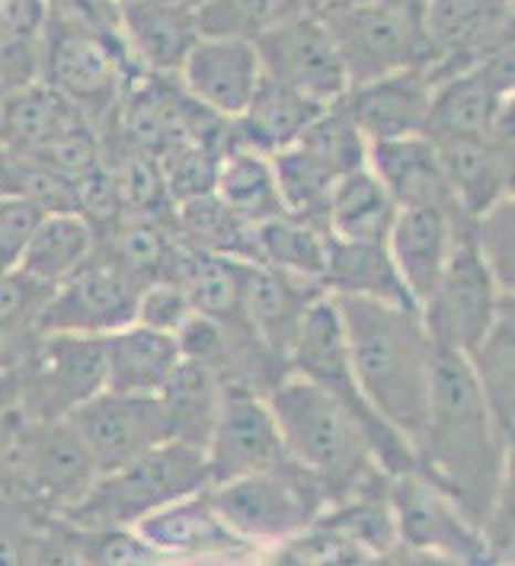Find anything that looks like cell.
<instances>
[{
  "mask_svg": "<svg viewBox=\"0 0 515 566\" xmlns=\"http://www.w3.org/2000/svg\"><path fill=\"white\" fill-rule=\"evenodd\" d=\"M157 400L164 407V417L170 426V439L182 446L202 448L209 442L218 403H221V381L206 365H196L189 358H180L167 385L157 390Z\"/></svg>",
  "mask_w": 515,
  "mask_h": 566,
  "instance_id": "cell-36",
  "label": "cell"
},
{
  "mask_svg": "<svg viewBox=\"0 0 515 566\" xmlns=\"http://www.w3.org/2000/svg\"><path fill=\"white\" fill-rule=\"evenodd\" d=\"M116 122L128 142L164 157L189 142H221L228 119L199 103L180 74L138 71L122 93Z\"/></svg>",
  "mask_w": 515,
  "mask_h": 566,
  "instance_id": "cell-12",
  "label": "cell"
},
{
  "mask_svg": "<svg viewBox=\"0 0 515 566\" xmlns=\"http://www.w3.org/2000/svg\"><path fill=\"white\" fill-rule=\"evenodd\" d=\"M429 96H432V84L425 71L410 67L388 77L353 84L336 103L362 132L365 142H391L407 135H423Z\"/></svg>",
  "mask_w": 515,
  "mask_h": 566,
  "instance_id": "cell-23",
  "label": "cell"
},
{
  "mask_svg": "<svg viewBox=\"0 0 515 566\" xmlns=\"http://www.w3.org/2000/svg\"><path fill=\"white\" fill-rule=\"evenodd\" d=\"M263 74L285 87L330 106L346 90L349 74L336 49L334 32L317 10H302L253 39Z\"/></svg>",
  "mask_w": 515,
  "mask_h": 566,
  "instance_id": "cell-14",
  "label": "cell"
},
{
  "mask_svg": "<svg viewBox=\"0 0 515 566\" xmlns=\"http://www.w3.org/2000/svg\"><path fill=\"white\" fill-rule=\"evenodd\" d=\"M395 218V199L368 170V164L336 179L330 211H327V234L339 240L388 243Z\"/></svg>",
  "mask_w": 515,
  "mask_h": 566,
  "instance_id": "cell-35",
  "label": "cell"
},
{
  "mask_svg": "<svg viewBox=\"0 0 515 566\" xmlns=\"http://www.w3.org/2000/svg\"><path fill=\"white\" fill-rule=\"evenodd\" d=\"M324 289L330 295H359V298L388 301L407 311H420L397 272L388 243L339 240L330 234Z\"/></svg>",
  "mask_w": 515,
  "mask_h": 566,
  "instance_id": "cell-32",
  "label": "cell"
},
{
  "mask_svg": "<svg viewBox=\"0 0 515 566\" xmlns=\"http://www.w3.org/2000/svg\"><path fill=\"white\" fill-rule=\"evenodd\" d=\"M138 292L119 269L93 253L59 282L39 314L42 333H84L103 336L135 321Z\"/></svg>",
  "mask_w": 515,
  "mask_h": 566,
  "instance_id": "cell-19",
  "label": "cell"
},
{
  "mask_svg": "<svg viewBox=\"0 0 515 566\" xmlns=\"http://www.w3.org/2000/svg\"><path fill=\"white\" fill-rule=\"evenodd\" d=\"M0 564H71L67 522L0 490Z\"/></svg>",
  "mask_w": 515,
  "mask_h": 566,
  "instance_id": "cell-40",
  "label": "cell"
},
{
  "mask_svg": "<svg viewBox=\"0 0 515 566\" xmlns=\"http://www.w3.org/2000/svg\"><path fill=\"white\" fill-rule=\"evenodd\" d=\"M311 3H314L317 13H327V10H336V7H349V3H356V0H311Z\"/></svg>",
  "mask_w": 515,
  "mask_h": 566,
  "instance_id": "cell-52",
  "label": "cell"
},
{
  "mask_svg": "<svg viewBox=\"0 0 515 566\" xmlns=\"http://www.w3.org/2000/svg\"><path fill=\"white\" fill-rule=\"evenodd\" d=\"M391 509L400 544L395 560L493 564L481 528H474L455 503L420 471L391 474Z\"/></svg>",
  "mask_w": 515,
  "mask_h": 566,
  "instance_id": "cell-10",
  "label": "cell"
},
{
  "mask_svg": "<svg viewBox=\"0 0 515 566\" xmlns=\"http://www.w3.org/2000/svg\"><path fill=\"white\" fill-rule=\"evenodd\" d=\"M320 295L324 289L314 282L288 279L263 263H243V317L282 358H288L311 301Z\"/></svg>",
  "mask_w": 515,
  "mask_h": 566,
  "instance_id": "cell-28",
  "label": "cell"
},
{
  "mask_svg": "<svg viewBox=\"0 0 515 566\" xmlns=\"http://www.w3.org/2000/svg\"><path fill=\"white\" fill-rule=\"evenodd\" d=\"M263 560L273 564H371L362 551L324 522L307 525L295 537L282 541Z\"/></svg>",
  "mask_w": 515,
  "mask_h": 566,
  "instance_id": "cell-48",
  "label": "cell"
},
{
  "mask_svg": "<svg viewBox=\"0 0 515 566\" xmlns=\"http://www.w3.org/2000/svg\"><path fill=\"white\" fill-rule=\"evenodd\" d=\"M515 52L503 49L484 61H474L455 74H445L432 84L425 138H458L486 135L506 109H513Z\"/></svg>",
  "mask_w": 515,
  "mask_h": 566,
  "instance_id": "cell-15",
  "label": "cell"
},
{
  "mask_svg": "<svg viewBox=\"0 0 515 566\" xmlns=\"http://www.w3.org/2000/svg\"><path fill=\"white\" fill-rule=\"evenodd\" d=\"M334 298L362 397L413 448L429 410L435 353L423 314L359 295Z\"/></svg>",
  "mask_w": 515,
  "mask_h": 566,
  "instance_id": "cell-2",
  "label": "cell"
},
{
  "mask_svg": "<svg viewBox=\"0 0 515 566\" xmlns=\"http://www.w3.org/2000/svg\"><path fill=\"white\" fill-rule=\"evenodd\" d=\"M174 234L182 247L256 263V224L224 206L214 192L180 202L174 209Z\"/></svg>",
  "mask_w": 515,
  "mask_h": 566,
  "instance_id": "cell-38",
  "label": "cell"
},
{
  "mask_svg": "<svg viewBox=\"0 0 515 566\" xmlns=\"http://www.w3.org/2000/svg\"><path fill=\"white\" fill-rule=\"evenodd\" d=\"M270 160H273L275 186H278V199H282L285 214H295L311 224L327 228V211H330L339 174H334L327 164H320L314 154H307L298 145L275 150L270 154Z\"/></svg>",
  "mask_w": 515,
  "mask_h": 566,
  "instance_id": "cell-42",
  "label": "cell"
},
{
  "mask_svg": "<svg viewBox=\"0 0 515 566\" xmlns=\"http://www.w3.org/2000/svg\"><path fill=\"white\" fill-rule=\"evenodd\" d=\"M93 224L77 211H45L23 247L17 269L32 282L55 289L93 250Z\"/></svg>",
  "mask_w": 515,
  "mask_h": 566,
  "instance_id": "cell-34",
  "label": "cell"
},
{
  "mask_svg": "<svg viewBox=\"0 0 515 566\" xmlns=\"http://www.w3.org/2000/svg\"><path fill=\"white\" fill-rule=\"evenodd\" d=\"M106 3H113V7H119V3H125V0H106Z\"/></svg>",
  "mask_w": 515,
  "mask_h": 566,
  "instance_id": "cell-55",
  "label": "cell"
},
{
  "mask_svg": "<svg viewBox=\"0 0 515 566\" xmlns=\"http://www.w3.org/2000/svg\"><path fill=\"white\" fill-rule=\"evenodd\" d=\"M266 403L273 410L285 454L320 480L327 503L349 493L371 468H381L359 419L330 390L288 371L266 394Z\"/></svg>",
  "mask_w": 515,
  "mask_h": 566,
  "instance_id": "cell-3",
  "label": "cell"
},
{
  "mask_svg": "<svg viewBox=\"0 0 515 566\" xmlns=\"http://www.w3.org/2000/svg\"><path fill=\"white\" fill-rule=\"evenodd\" d=\"M467 238L493 272L496 285L513 295L515 289V199L506 196L496 206L467 221Z\"/></svg>",
  "mask_w": 515,
  "mask_h": 566,
  "instance_id": "cell-46",
  "label": "cell"
},
{
  "mask_svg": "<svg viewBox=\"0 0 515 566\" xmlns=\"http://www.w3.org/2000/svg\"><path fill=\"white\" fill-rule=\"evenodd\" d=\"M99 478L91 451L67 419H20L0 490L49 515H64Z\"/></svg>",
  "mask_w": 515,
  "mask_h": 566,
  "instance_id": "cell-8",
  "label": "cell"
},
{
  "mask_svg": "<svg viewBox=\"0 0 515 566\" xmlns=\"http://www.w3.org/2000/svg\"><path fill=\"white\" fill-rule=\"evenodd\" d=\"M192 314L189 301L180 292L177 282L164 279V282H151L138 292V304H135V324H145L151 329H164V333H177L180 324Z\"/></svg>",
  "mask_w": 515,
  "mask_h": 566,
  "instance_id": "cell-49",
  "label": "cell"
},
{
  "mask_svg": "<svg viewBox=\"0 0 515 566\" xmlns=\"http://www.w3.org/2000/svg\"><path fill=\"white\" fill-rule=\"evenodd\" d=\"M413 458V471L439 486L474 528H484L490 509L513 480V442L490 417L467 356L449 346L432 353L429 410Z\"/></svg>",
  "mask_w": 515,
  "mask_h": 566,
  "instance_id": "cell-1",
  "label": "cell"
},
{
  "mask_svg": "<svg viewBox=\"0 0 515 566\" xmlns=\"http://www.w3.org/2000/svg\"><path fill=\"white\" fill-rule=\"evenodd\" d=\"M221 157H224L221 142H189V145H180V148L167 150L164 157H157L174 206L214 192Z\"/></svg>",
  "mask_w": 515,
  "mask_h": 566,
  "instance_id": "cell-47",
  "label": "cell"
},
{
  "mask_svg": "<svg viewBox=\"0 0 515 566\" xmlns=\"http://www.w3.org/2000/svg\"><path fill=\"white\" fill-rule=\"evenodd\" d=\"M202 454L209 468V486L266 471L288 458L266 397L241 385H221L218 417Z\"/></svg>",
  "mask_w": 515,
  "mask_h": 566,
  "instance_id": "cell-17",
  "label": "cell"
},
{
  "mask_svg": "<svg viewBox=\"0 0 515 566\" xmlns=\"http://www.w3.org/2000/svg\"><path fill=\"white\" fill-rule=\"evenodd\" d=\"M91 122L59 90L32 77L27 84L7 93L0 106V150L13 157L35 160L52 142L67 135L71 128Z\"/></svg>",
  "mask_w": 515,
  "mask_h": 566,
  "instance_id": "cell-30",
  "label": "cell"
},
{
  "mask_svg": "<svg viewBox=\"0 0 515 566\" xmlns=\"http://www.w3.org/2000/svg\"><path fill=\"white\" fill-rule=\"evenodd\" d=\"M64 419L87 446L99 474L116 471L170 439V426L157 394L138 397V394H116L103 388L81 407H74Z\"/></svg>",
  "mask_w": 515,
  "mask_h": 566,
  "instance_id": "cell-16",
  "label": "cell"
},
{
  "mask_svg": "<svg viewBox=\"0 0 515 566\" xmlns=\"http://www.w3.org/2000/svg\"><path fill=\"white\" fill-rule=\"evenodd\" d=\"M385 3H395V7H403V10H413V13H423L425 0H385Z\"/></svg>",
  "mask_w": 515,
  "mask_h": 566,
  "instance_id": "cell-53",
  "label": "cell"
},
{
  "mask_svg": "<svg viewBox=\"0 0 515 566\" xmlns=\"http://www.w3.org/2000/svg\"><path fill=\"white\" fill-rule=\"evenodd\" d=\"M464 224H467V218H455V214L432 209V206L397 209L391 234H388V250L395 256V266L407 292L413 295L420 311L429 295L435 292V282L449 263V253H452L458 231Z\"/></svg>",
  "mask_w": 515,
  "mask_h": 566,
  "instance_id": "cell-25",
  "label": "cell"
},
{
  "mask_svg": "<svg viewBox=\"0 0 515 566\" xmlns=\"http://www.w3.org/2000/svg\"><path fill=\"white\" fill-rule=\"evenodd\" d=\"M209 486L202 448L167 439L135 461L106 471L61 518L81 528H132L138 518Z\"/></svg>",
  "mask_w": 515,
  "mask_h": 566,
  "instance_id": "cell-5",
  "label": "cell"
},
{
  "mask_svg": "<svg viewBox=\"0 0 515 566\" xmlns=\"http://www.w3.org/2000/svg\"><path fill=\"white\" fill-rule=\"evenodd\" d=\"M116 30L132 61L157 74H180L202 35L196 7L177 0H125L116 7Z\"/></svg>",
  "mask_w": 515,
  "mask_h": 566,
  "instance_id": "cell-24",
  "label": "cell"
},
{
  "mask_svg": "<svg viewBox=\"0 0 515 566\" xmlns=\"http://www.w3.org/2000/svg\"><path fill=\"white\" fill-rule=\"evenodd\" d=\"M368 170L388 189L397 209L432 206L464 218L452 199L449 179L442 174L435 145L425 135H407L391 142H368ZM471 221V218H467Z\"/></svg>",
  "mask_w": 515,
  "mask_h": 566,
  "instance_id": "cell-26",
  "label": "cell"
},
{
  "mask_svg": "<svg viewBox=\"0 0 515 566\" xmlns=\"http://www.w3.org/2000/svg\"><path fill=\"white\" fill-rule=\"evenodd\" d=\"M295 145L307 150V154H314L320 164H327L339 177L365 167V157H368V142H365L362 132L353 125V119L346 116V109L339 103L324 106L298 135Z\"/></svg>",
  "mask_w": 515,
  "mask_h": 566,
  "instance_id": "cell-45",
  "label": "cell"
},
{
  "mask_svg": "<svg viewBox=\"0 0 515 566\" xmlns=\"http://www.w3.org/2000/svg\"><path fill=\"white\" fill-rule=\"evenodd\" d=\"M327 243H330L327 228L282 211L256 224V256H260L256 263L275 269L288 279L314 282L324 289Z\"/></svg>",
  "mask_w": 515,
  "mask_h": 566,
  "instance_id": "cell-39",
  "label": "cell"
},
{
  "mask_svg": "<svg viewBox=\"0 0 515 566\" xmlns=\"http://www.w3.org/2000/svg\"><path fill=\"white\" fill-rule=\"evenodd\" d=\"M302 10H314V3L311 0H199L196 20L202 35L256 39L263 30Z\"/></svg>",
  "mask_w": 515,
  "mask_h": 566,
  "instance_id": "cell-44",
  "label": "cell"
},
{
  "mask_svg": "<svg viewBox=\"0 0 515 566\" xmlns=\"http://www.w3.org/2000/svg\"><path fill=\"white\" fill-rule=\"evenodd\" d=\"M177 3H189V7H196L199 0H177Z\"/></svg>",
  "mask_w": 515,
  "mask_h": 566,
  "instance_id": "cell-54",
  "label": "cell"
},
{
  "mask_svg": "<svg viewBox=\"0 0 515 566\" xmlns=\"http://www.w3.org/2000/svg\"><path fill=\"white\" fill-rule=\"evenodd\" d=\"M214 196L253 224L285 211L278 199L270 154L253 148L224 150L214 179Z\"/></svg>",
  "mask_w": 515,
  "mask_h": 566,
  "instance_id": "cell-41",
  "label": "cell"
},
{
  "mask_svg": "<svg viewBox=\"0 0 515 566\" xmlns=\"http://www.w3.org/2000/svg\"><path fill=\"white\" fill-rule=\"evenodd\" d=\"M99 390V336L42 333L17 368V410L23 419H64Z\"/></svg>",
  "mask_w": 515,
  "mask_h": 566,
  "instance_id": "cell-11",
  "label": "cell"
},
{
  "mask_svg": "<svg viewBox=\"0 0 515 566\" xmlns=\"http://www.w3.org/2000/svg\"><path fill=\"white\" fill-rule=\"evenodd\" d=\"M324 109V103L304 96L298 90L285 87L263 74L253 99L246 103L241 116L224 122L221 148H253L260 154H275L292 148L311 119Z\"/></svg>",
  "mask_w": 515,
  "mask_h": 566,
  "instance_id": "cell-27",
  "label": "cell"
},
{
  "mask_svg": "<svg viewBox=\"0 0 515 566\" xmlns=\"http://www.w3.org/2000/svg\"><path fill=\"white\" fill-rule=\"evenodd\" d=\"M515 106L503 113L486 135H458V138H429L435 145L442 174L449 179L452 199L464 218L513 196L515 167Z\"/></svg>",
  "mask_w": 515,
  "mask_h": 566,
  "instance_id": "cell-20",
  "label": "cell"
},
{
  "mask_svg": "<svg viewBox=\"0 0 515 566\" xmlns=\"http://www.w3.org/2000/svg\"><path fill=\"white\" fill-rule=\"evenodd\" d=\"M288 371L320 385L324 390H330L336 400H343L349 407V413L359 419V426L368 436L375 461L388 474H403V471L417 468L410 442L397 432L395 426H388L368 407V400L359 390L353 361H349V349H346L339 307H336V298L330 292H324L320 298L311 301L302 329H298V336L292 343V353H288Z\"/></svg>",
  "mask_w": 515,
  "mask_h": 566,
  "instance_id": "cell-7",
  "label": "cell"
},
{
  "mask_svg": "<svg viewBox=\"0 0 515 566\" xmlns=\"http://www.w3.org/2000/svg\"><path fill=\"white\" fill-rule=\"evenodd\" d=\"M170 282L180 285L192 314L212 317L221 327H243V260L218 256L206 250H177Z\"/></svg>",
  "mask_w": 515,
  "mask_h": 566,
  "instance_id": "cell-33",
  "label": "cell"
},
{
  "mask_svg": "<svg viewBox=\"0 0 515 566\" xmlns=\"http://www.w3.org/2000/svg\"><path fill=\"white\" fill-rule=\"evenodd\" d=\"M509 298L513 295H506L496 285L493 272L481 260L464 224L458 231L449 263L435 282V292L429 295L420 314L435 346L471 353L484 339L486 329L493 327L496 314Z\"/></svg>",
  "mask_w": 515,
  "mask_h": 566,
  "instance_id": "cell-13",
  "label": "cell"
},
{
  "mask_svg": "<svg viewBox=\"0 0 515 566\" xmlns=\"http://www.w3.org/2000/svg\"><path fill=\"white\" fill-rule=\"evenodd\" d=\"M206 490L157 509L151 515L138 518L132 528L145 537L167 564L170 560H231V564L260 560V551L224 525V518L214 512Z\"/></svg>",
  "mask_w": 515,
  "mask_h": 566,
  "instance_id": "cell-21",
  "label": "cell"
},
{
  "mask_svg": "<svg viewBox=\"0 0 515 566\" xmlns=\"http://www.w3.org/2000/svg\"><path fill=\"white\" fill-rule=\"evenodd\" d=\"M42 211L20 196H0V272L17 269Z\"/></svg>",
  "mask_w": 515,
  "mask_h": 566,
  "instance_id": "cell-50",
  "label": "cell"
},
{
  "mask_svg": "<svg viewBox=\"0 0 515 566\" xmlns=\"http://www.w3.org/2000/svg\"><path fill=\"white\" fill-rule=\"evenodd\" d=\"M177 250L180 240L174 234V224L148 218H119L106 228H96L93 238V253L119 269L135 289L170 279Z\"/></svg>",
  "mask_w": 515,
  "mask_h": 566,
  "instance_id": "cell-31",
  "label": "cell"
},
{
  "mask_svg": "<svg viewBox=\"0 0 515 566\" xmlns=\"http://www.w3.org/2000/svg\"><path fill=\"white\" fill-rule=\"evenodd\" d=\"M99 343H103V388L116 394L154 397L180 365V346L174 333L151 329L135 321L113 333H103Z\"/></svg>",
  "mask_w": 515,
  "mask_h": 566,
  "instance_id": "cell-29",
  "label": "cell"
},
{
  "mask_svg": "<svg viewBox=\"0 0 515 566\" xmlns=\"http://www.w3.org/2000/svg\"><path fill=\"white\" fill-rule=\"evenodd\" d=\"M20 410L17 407H7L0 410V471H3V461H7V451H10V442L17 436V426H20Z\"/></svg>",
  "mask_w": 515,
  "mask_h": 566,
  "instance_id": "cell-51",
  "label": "cell"
},
{
  "mask_svg": "<svg viewBox=\"0 0 515 566\" xmlns=\"http://www.w3.org/2000/svg\"><path fill=\"white\" fill-rule=\"evenodd\" d=\"M206 493L224 525L260 551V560L282 541L314 525L327 506V490L320 480L292 458L266 471L212 483Z\"/></svg>",
  "mask_w": 515,
  "mask_h": 566,
  "instance_id": "cell-6",
  "label": "cell"
},
{
  "mask_svg": "<svg viewBox=\"0 0 515 566\" xmlns=\"http://www.w3.org/2000/svg\"><path fill=\"white\" fill-rule=\"evenodd\" d=\"M513 0H425L423 30L432 45L429 84L513 49Z\"/></svg>",
  "mask_w": 515,
  "mask_h": 566,
  "instance_id": "cell-18",
  "label": "cell"
},
{
  "mask_svg": "<svg viewBox=\"0 0 515 566\" xmlns=\"http://www.w3.org/2000/svg\"><path fill=\"white\" fill-rule=\"evenodd\" d=\"M471 361L474 381L484 394L486 410L500 432L513 442V419H515V311L513 298L503 304L496 314L493 327L486 329L484 339L464 353Z\"/></svg>",
  "mask_w": 515,
  "mask_h": 566,
  "instance_id": "cell-37",
  "label": "cell"
},
{
  "mask_svg": "<svg viewBox=\"0 0 515 566\" xmlns=\"http://www.w3.org/2000/svg\"><path fill=\"white\" fill-rule=\"evenodd\" d=\"M180 81L212 113L234 119L246 109L263 81V64L253 39L241 35H199L182 61Z\"/></svg>",
  "mask_w": 515,
  "mask_h": 566,
  "instance_id": "cell-22",
  "label": "cell"
},
{
  "mask_svg": "<svg viewBox=\"0 0 515 566\" xmlns=\"http://www.w3.org/2000/svg\"><path fill=\"white\" fill-rule=\"evenodd\" d=\"M141 67L132 61L119 30H99L67 0H52L39 35L35 77L71 99L99 128L116 119L122 93Z\"/></svg>",
  "mask_w": 515,
  "mask_h": 566,
  "instance_id": "cell-4",
  "label": "cell"
},
{
  "mask_svg": "<svg viewBox=\"0 0 515 566\" xmlns=\"http://www.w3.org/2000/svg\"><path fill=\"white\" fill-rule=\"evenodd\" d=\"M320 17L334 32L336 49L349 74V87L410 67H432V45L423 30V13L385 0H356Z\"/></svg>",
  "mask_w": 515,
  "mask_h": 566,
  "instance_id": "cell-9",
  "label": "cell"
},
{
  "mask_svg": "<svg viewBox=\"0 0 515 566\" xmlns=\"http://www.w3.org/2000/svg\"><path fill=\"white\" fill-rule=\"evenodd\" d=\"M52 289L32 282L20 269L0 272V368L17 371L42 336L39 314Z\"/></svg>",
  "mask_w": 515,
  "mask_h": 566,
  "instance_id": "cell-43",
  "label": "cell"
}]
</instances>
